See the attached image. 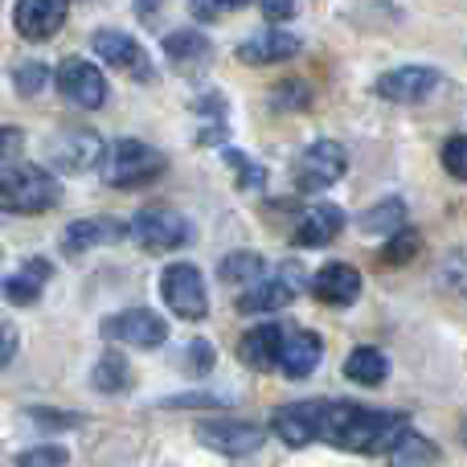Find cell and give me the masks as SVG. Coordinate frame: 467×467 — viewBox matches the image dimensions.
<instances>
[{
	"instance_id": "6da1fadb",
	"label": "cell",
	"mask_w": 467,
	"mask_h": 467,
	"mask_svg": "<svg viewBox=\"0 0 467 467\" xmlns=\"http://www.w3.org/2000/svg\"><path fill=\"white\" fill-rule=\"evenodd\" d=\"M410 431V419L402 410H365L353 402H324L320 410V431L316 439L340 447V451H394V443Z\"/></svg>"
},
{
	"instance_id": "7a4b0ae2",
	"label": "cell",
	"mask_w": 467,
	"mask_h": 467,
	"mask_svg": "<svg viewBox=\"0 0 467 467\" xmlns=\"http://www.w3.org/2000/svg\"><path fill=\"white\" fill-rule=\"evenodd\" d=\"M62 202V181L41 164H8L0 172V213H46Z\"/></svg>"
},
{
	"instance_id": "3957f363",
	"label": "cell",
	"mask_w": 467,
	"mask_h": 467,
	"mask_svg": "<svg viewBox=\"0 0 467 467\" xmlns=\"http://www.w3.org/2000/svg\"><path fill=\"white\" fill-rule=\"evenodd\" d=\"M164 172V152L148 148L144 140H115L103 148L99 161V177L111 189H140Z\"/></svg>"
},
{
	"instance_id": "277c9868",
	"label": "cell",
	"mask_w": 467,
	"mask_h": 467,
	"mask_svg": "<svg viewBox=\"0 0 467 467\" xmlns=\"http://www.w3.org/2000/svg\"><path fill=\"white\" fill-rule=\"evenodd\" d=\"M128 238L148 254H169V250H181L193 242V222L181 218L169 205H152V210H140L128 222Z\"/></svg>"
},
{
	"instance_id": "5b68a950",
	"label": "cell",
	"mask_w": 467,
	"mask_h": 467,
	"mask_svg": "<svg viewBox=\"0 0 467 467\" xmlns=\"http://www.w3.org/2000/svg\"><path fill=\"white\" fill-rule=\"evenodd\" d=\"M348 172V152L337 140H316L312 148L296 156V169H291V181H296L299 193H324L332 189L340 177Z\"/></svg>"
},
{
	"instance_id": "8992f818",
	"label": "cell",
	"mask_w": 467,
	"mask_h": 467,
	"mask_svg": "<svg viewBox=\"0 0 467 467\" xmlns=\"http://www.w3.org/2000/svg\"><path fill=\"white\" fill-rule=\"evenodd\" d=\"M161 296H164V307L172 316H181V320H205L210 316V291H205V279L193 263L164 266Z\"/></svg>"
},
{
	"instance_id": "52a82bcc",
	"label": "cell",
	"mask_w": 467,
	"mask_h": 467,
	"mask_svg": "<svg viewBox=\"0 0 467 467\" xmlns=\"http://www.w3.org/2000/svg\"><path fill=\"white\" fill-rule=\"evenodd\" d=\"M103 337L111 345H128V348H161L169 340V324L152 307H128V312L107 316Z\"/></svg>"
},
{
	"instance_id": "ba28073f",
	"label": "cell",
	"mask_w": 467,
	"mask_h": 467,
	"mask_svg": "<svg viewBox=\"0 0 467 467\" xmlns=\"http://www.w3.org/2000/svg\"><path fill=\"white\" fill-rule=\"evenodd\" d=\"M54 82H57V95H62L66 103L82 107V111H99V107L107 103V78L87 57H66V62L57 66Z\"/></svg>"
},
{
	"instance_id": "9c48e42d",
	"label": "cell",
	"mask_w": 467,
	"mask_h": 467,
	"mask_svg": "<svg viewBox=\"0 0 467 467\" xmlns=\"http://www.w3.org/2000/svg\"><path fill=\"white\" fill-rule=\"evenodd\" d=\"M439 87H443V74L435 66H394V70H386L373 82V90L381 99H389V103H422Z\"/></svg>"
},
{
	"instance_id": "30bf717a",
	"label": "cell",
	"mask_w": 467,
	"mask_h": 467,
	"mask_svg": "<svg viewBox=\"0 0 467 467\" xmlns=\"http://www.w3.org/2000/svg\"><path fill=\"white\" fill-rule=\"evenodd\" d=\"M90 46H95V54L103 57L107 66H115V70L131 74V78H140V82L152 78V57H148V49L140 46L131 33H123V29H99L95 37H90Z\"/></svg>"
},
{
	"instance_id": "8fae6325",
	"label": "cell",
	"mask_w": 467,
	"mask_h": 467,
	"mask_svg": "<svg viewBox=\"0 0 467 467\" xmlns=\"http://www.w3.org/2000/svg\"><path fill=\"white\" fill-rule=\"evenodd\" d=\"M197 443L202 447H213L218 455H250L266 443V431L254 427V422H238V419H213V422H202L197 427Z\"/></svg>"
},
{
	"instance_id": "7c38bea8",
	"label": "cell",
	"mask_w": 467,
	"mask_h": 467,
	"mask_svg": "<svg viewBox=\"0 0 467 467\" xmlns=\"http://www.w3.org/2000/svg\"><path fill=\"white\" fill-rule=\"evenodd\" d=\"M66 16H70V8L62 0H21L13 8V25L25 41H49L66 25Z\"/></svg>"
},
{
	"instance_id": "4fadbf2b",
	"label": "cell",
	"mask_w": 467,
	"mask_h": 467,
	"mask_svg": "<svg viewBox=\"0 0 467 467\" xmlns=\"http://www.w3.org/2000/svg\"><path fill=\"white\" fill-rule=\"evenodd\" d=\"M299 49H304V41H299L291 29H258V33H250V37L238 46V62H246V66H275V62L296 57Z\"/></svg>"
},
{
	"instance_id": "5bb4252c",
	"label": "cell",
	"mask_w": 467,
	"mask_h": 467,
	"mask_svg": "<svg viewBox=\"0 0 467 467\" xmlns=\"http://www.w3.org/2000/svg\"><path fill=\"white\" fill-rule=\"evenodd\" d=\"M312 296L328 307H348L361 296V271L348 263H324L312 275Z\"/></svg>"
},
{
	"instance_id": "9a60e30c",
	"label": "cell",
	"mask_w": 467,
	"mask_h": 467,
	"mask_svg": "<svg viewBox=\"0 0 467 467\" xmlns=\"http://www.w3.org/2000/svg\"><path fill=\"white\" fill-rule=\"evenodd\" d=\"M103 140L90 136V131H62V136L49 144V161L66 172H87V169H99L103 161Z\"/></svg>"
},
{
	"instance_id": "2e32d148",
	"label": "cell",
	"mask_w": 467,
	"mask_h": 467,
	"mask_svg": "<svg viewBox=\"0 0 467 467\" xmlns=\"http://www.w3.org/2000/svg\"><path fill=\"white\" fill-rule=\"evenodd\" d=\"M320 410L324 402H291V406H279L271 414V431L283 439L287 447H307L320 431Z\"/></svg>"
},
{
	"instance_id": "e0dca14e",
	"label": "cell",
	"mask_w": 467,
	"mask_h": 467,
	"mask_svg": "<svg viewBox=\"0 0 467 467\" xmlns=\"http://www.w3.org/2000/svg\"><path fill=\"white\" fill-rule=\"evenodd\" d=\"M283 340H287V328H283V324H258V328H250L246 337H242V345H238L242 365H246V369H254V373L279 369Z\"/></svg>"
},
{
	"instance_id": "ac0fdd59",
	"label": "cell",
	"mask_w": 467,
	"mask_h": 467,
	"mask_svg": "<svg viewBox=\"0 0 467 467\" xmlns=\"http://www.w3.org/2000/svg\"><path fill=\"white\" fill-rule=\"evenodd\" d=\"M345 230V213L337 210L332 202H316L304 218L296 222V234H291V246L299 250H316V246H328L337 234Z\"/></svg>"
},
{
	"instance_id": "d6986e66",
	"label": "cell",
	"mask_w": 467,
	"mask_h": 467,
	"mask_svg": "<svg viewBox=\"0 0 467 467\" xmlns=\"http://www.w3.org/2000/svg\"><path fill=\"white\" fill-rule=\"evenodd\" d=\"M128 238V222L119 218H82L70 222L62 234V250L66 254H82V250H95V246H111V242Z\"/></svg>"
},
{
	"instance_id": "ffe728a7",
	"label": "cell",
	"mask_w": 467,
	"mask_h": 467,
	"mask_svg": "<svg viewBox=\"0 0 467 467\" xmlns=\"http://www.w3.org/2000/svg\"><path fill=\"white\" fill-rule=\"evenodd\" d=\"M49 279H54V263H49V258H37V254L25 258V263L16 266V275L5 279V299L13 307H33Z\"/></svg>"
},
{
	"instance_id": "44dd1931",
	"label": "cell",
	"mask_w": 467,
	"mask_h": 467,
	"mask_svg": "<svg viewBox=\"0 0 467 467\" xmlns=\"http://www.w3.org/2000/svg\"><path fill=\"white\" fill-rule=\"evenodd\" d=\"M324 361V340L316 332H287L283 340V353H279V369L287 373L291 381H304L320 369Z\"/></svg>"
},
{
	"instance_id": "7402d4cb",
	"label": "cell",
	"mask_w": 467,
	"mask_h": 467,
	"mask_svg": "<svg viewBox=\"0 0 467 467\" xmlns=\"http://www.w3.org/2000/svg\"><path fill=\"white\" fill-rule=\"evenodd\" d=\"M345 378L357 381V386H381L389 378V357L373 345H357L345 357Z\"/></svg>"
},
{
	"instance_id": "603a6c76",
	"label": "cell",
	"mask_w": 467,
	"mask_h": 467,
	"mask_svg": "<svg viewBox=\"0 0 467 467\" xmlns=\"http://www.w3.org/2000/svg\"><path fill=\"white\" fill-rule=\"evenodd\" d=\"M296 299V287L287 279H266V283H254L238 296V312H279Z\"/></svg>"
},
{
	"instance_id": "cb8c5ba5",
	"label": "cell",
	"mask_w": 467,
	"mask_h": 467,
	"mask_svg": "<svg viewBox=\"0 0 467 467\" xmlns=\"http://www.w3.org/2000/svg\"><path fill=\"white\" fill-rule=\"evenodd\" d=\"M357 226H361V234H381V238H394V234H402L406 226H410V222H406V202H402V197H389V202L365 210L361 218H357Z\"/></svg>"
},
{
	"instance_id": "d4e9b609",
	"label": "cell",
	"mask_w": 467,
	"mask_h": 467,
	"mask_svg": "<svg viewBox=\"0 0 467 467\" xmlns=\"http://www.w3.org/2000/svg\"><path fill=\"white\" fill-rule=\"evenodd\" d=\"M90 381H95L99 394H123V389H131V365L123 353H103L95 361V373H90Z\"/></svg>"
},
{
	"instance_id": "484cf974",
	"label": "cell",
	"mask_w": 467,
	"mask_h": 467,
	"mask_svg": "<svg viewBox=\"0 0 467 467\" xmlns=\"http://www.w3.org/2000/svg\"><path fill=\"white\" fill-rule=\"evenodd\" d=\"M435 460L439 447L431 439H422L419 431H406L394 443V451H389V467H435Z\"/></svg>"
},
{
	"instance_id": "4316f807",
	"label": "cell",
	"mask_w": 467,
	"mask_h": 467,
	"mask_svg": "<svg viewBox=\"0 0 467 467\" xmlns=\"http://www.w3.org/2000/svg\"><path fill=\"white\" fill-rule=\"evenodd\" d=\"M164 54H169L172 62L189 66V62H202V57H210L213 46H210V37H205L202 29H177V33H169V37H164Z\"/></svg>"
},
{
	"instance_id": "83f0119b",
	"label": "cell",
	"mask_w": 467,
	"mask_h": 467,
	"mask_svg": "<svg viewBox=\"0 0 467 467\" xmlns=\"http://www.w3.org/2000/svg\"><path fill=\"white\" fill-rule=\"evenodd\" d=\"M263 254L258 250H234V254L222 258V279L234 283V287H246V283H254L258 275H263Z\"/></svg>"
},
{
	"instance_id": "f1b7e54d",
	"label": "cell",
	"mask_w": 467,
	"mask_h": 467,
	"mask_svg": "<svg viewBox=\"0 0 467 467\" xmlns=\"http://www.w3.org/2000/svg\"><path fill=\"white\" fill-rule=\"evenodd\" d=\"M46 82H49V66L37 62V57H29V62H21L13 70V87H16V95H25V99L41 95V87H46Z\"/></svg>"
},
{
	"instance_id": "f546056e",
	"label": "cell",
	"mask_w": 467,
	"mask_h": 467,
	"mask_svg": "<svg viewBox=\"0 0 467 467\" xmlns=\"http://www.w3.org/2000/svg\"><path fill=\"white\" fill-rule=\"evenodd\" d=\"M419 246H422L419 230H410V226H406L402 234H394V238H389V246H386V250H381V263H389V266H402V263H410V258L419 254Z\"/></svg>"
},
{
	"instance_id": "4dcf8cb0",
	"label": "cell",
	"mask_w": 467,
	"mask_h": 467,
	"mask_svg": "<svg viewBox=\"0 0 467 467\" xmlns=\"http://www.w3.org/2000/svg\"><path fill=\"white\" fill-rule=\"evenodd\" d=\"M271 103L279 111H304V107H312V87L307 82H283L271 90Z\"/></svg>"
},
{
	"instance_id": "1f68e13d",
	"label": "cell",
	"mask_w": 467,
	"mask_h": 467,
	"mask_svg": "<svg viewBox=\"0 0 467 467\" xmlns=\"http://www.w3.org/2000/svg\"><path fill=\"white\" fill-rule=\"evenodd\" d=\"M443 169H447V177L467 181V136H451L443 144Z\"/></svg>"
},
{
	"instance_id": "d6a6232c",
	"label": "cell",
	"mask_w": 467,
	"mask_h": 467,
	"mask_svg": "<svg viewBox=\"0 0 467 467\" xmlns=\"http://www.w3.org/2000/svg\"><path fill=\"white\" fill-rule=\"evenodd\" d=\"M70 463V455H66V447H29V451L16 460V467H66Z\"/></svg>"
},
{
	"instance_id": "836d02e7",
	"label": "cell",
	"mask_w": 467,
	"mask_h": 467,
	"mask_svg": "<svg viewBox=\"0 0 467 467\" xmlns=\"http://www.w3.org/2000/svg\"><path fill=\"white\" fill-rule=\"evenodd\" d=\"M226 164L234 172H238V185L242 189H263V181H266V172L258 169L250 156H242V152H226Z\"/></svg>"
},
{
	"instance_id": "e575fe53",
	"label": "cell",
	"mask_w": 467,
	"mask_h": 467,
	"mask_svg": "<svg viewBox=\"0 0 467 467\" xmlns=\"http://www.w3.org/2000/svg\"><path fill=\"white\" fill-rule=\"evenodd\" d=\"M213 361H218V353H213L210 340H193V345L185 348V369L193 373V378H202V373L213 369Z\"/></svg>"
},
{
	"instance_id": "d590c367",
	"label": "cell",
	"mask_w": 467,
	"mask_h": 467,
	"mask_svg": "<svg viewBox=\"0 0 467 467\" xmlns=\"http://www.w3.org/2000/svg\"><path fill=\"white\" fill-rule=\"evenodd\" d=\"M21 148H25V131L21 128H5V123H0V164L13 161Z\"/></svg>"
},
{
	"instance_id": "8d00e7d4",
	"label": "cell",
	"mask_w": 467,
	"mask_h": 467,
	"mask_svg": "<svg viewBox=\"0 0 467 467\" xmlns=\"http://www.w3.org/2000/svg\"><path fill=\"white\" fill-rule=\"evenodd\" d=\"M16 348H21V337H16V328L0 320V369H5V365L16 357Z\"/></svg>"
},
{
	"instance_id": "74e56055",
	"label": "cell",
	"mask_w": 467,
	"mask_h": 467,
	"mask_svg": "<svg viewBox=\"0 0 467 467\" xmlns=\"http://www.w3.org/2000/svg\"><path fill=\"white\" fill-rule=\"evenodd\" d=\"M443 279L451 283V287H455V291H460V296L467 299V263H463V258H455V263L447 266V275H443Z\"/></svg>"
},
{
	"instance_id": "f35d334b",
	"label": "cell",
	"mask_w": 467,
	"mask_h": 467,
	"mask_svg": "<svg viewBox=\"0 0 467 467\" xmlns=\"http://www.w3.org/2000/svg\"><path fill=\"white\" fill-rule=\"evenodd\" d=\"M263 16L266 21H291V16H296V5H263Z\"/></svg>"
},
{
	"instance_id": "ab89813d",
	"label": "cell",
	"mask_w": 467,
	"mask_h": 467,
	"mask_svg": "<svg viewBox=\"0 0 467 467\" xmlns=\"http://www.w3.org/2000/svg\"><path fill=\"white\" fill-rule=\"evenodd\" d=\"M193 13L197 16H226V13H234V5H193Z\"/></svg>"
},
{
	"instance_id": "60d3db41",
	"label": "cell",
	"mask_w": 467,
	"mask_h": 467,
	"mask_svg": "<svg viewBox=\"0 0 467 467\" xmlns=\"http://www.w3.org/2000/svg\"><path fill=\"white\" fill-rule=\"evenodd\" d=\"M164 406H218V398H202V394H193V398H172V402H164Z\"/></svg>"
},
{
	"instance_id": "b9f144b4",
	"label": "cell",
	"mask_w": 467,
	"mask_h": 467,
	"mask_svg": "<svg viewBox=\"0 0 467 467\" xmlns=\"http://www.w3.org/2000/svg\"><path fill=\"white\" fill-rule=\"evenodd\" d=\"M463 443H467V427H463Z\"/></svg>"
}]
</instances>
